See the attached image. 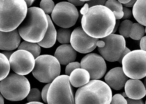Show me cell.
I'll return each instance as SVG.
<instances>
[{
	"mask_svg": "<svg viewBox=\"0 0 146 104\" xmlns=\"http://www.w3.org/2000/svg\"><path fill=\"white\" fill-rule=\"evenodd\" d=\"M115 22L113 12L108 7L101 5L89 8L81 20L82 27L86 33L91 37L99 39L111 34Z\"/></svg>",
	"mask_w": 146,
	"mask_h": 104,
	"instance_id": "1",
	"label": "cell"
},
{
	"mask_svg": "<svg viewBox=\"0 0 146 104\" xmlns=\"http://www.w3.org/2000/svg\"><path fill=\"white\" fill-rule=\"evenodd\" d=\"M48 25L47 18L44 12L40 8L33 7L28 9L26 17L18 29L24 40L37 43L44 37Z\"/></svg>",
	"mask_w": 146,
	"mask_h": 104,
	"instance_id": "2",
	"label": "cell"
},
{
	"mask_svg": "<svg viewBox=\"0 0 146 104\" xmlns=\"http://www.w3.org/2000/svg\"><path fill=\"white\" fill-rule=\"evenodd\" d=\"M112 93L110 87L103 81L92 80L78 89L76 104H110Z\"/></svg>",
	"mask_w": 146,
	"mask_h": 104,
	"instance_id": "3",
	"label": "cell"
},
{
	"mask_svg": "<svg viewBox=\"0 0 146 104\" xmlns=\"http://www.w3.org/2000/svg\"><path fill=\"white\" fill-rule=\"evenodd\" d=\"M27 7L24 0H1V31L17 28L26 17Z\"/></svg>",
	"mask_w": 146,
	"mask_h": 104,
	"instance_id": "4",
	"label": "cell"
},
{
	"mask_svg": "<svg viewBox=\"0 0 146 104\" xmlns=\"http://www.w3.org/2000/svg\"><path fill=\"white\" fill-rule=\"evenodd\" d=\"M1 92L7 99L11 101H22L31 90L30 83L24 76L12 73L1 81Z\"/></svg>",
	"mask_w": 146,
	"mask_h": 104,
	"instance_id": "5",
	"label": "cell"
},
{
	"mask_svg": "<svg viewBox=\"0 0 146 104\" xmlns=\"http://www.w3.org/2000/svg\"><path fill=\"white\" fill-rule=\"evenodd\" d=\"M75 92L69 76H58L51 83L47 97L48 104H76Z\"/></svg>",
	"mask_w": 146,
	"mask_h": 104,
	"instance_id": "6",
	"label": "cell"
},
{
	"mask_svg": "<svg viewBox=\"0 0 146 104\" xmlns=\"http://www.w3.org/2000/svg\"><path fill=\"white\" fill-rule=\"evenodd\" d=\"M60 64L54 57L48 54L38 56L35 59L33 75L38 81L46 83L52 82L60 76Z\"/></svg>",
	"mask_w": 146,
	"mask_h": 104,
	"instance_id": "7",
	"label": "cell"
},
{
	"mask_svg": "<svg viewBox=\"0 0 146 104\" xmlns=\"http://www.w3.org/2000/svg\"><path fill=\"white\" fill-rule=\"evenodd\" d=\"M123 71L129 78L139 80L146 76V52L137 50L130 52L123 58Z\"/></svg>",
	"mask_w": 146,
	"mask_h": 104,
	"instance_id": "8",
	"label": "cell"
},
{
	"mask_svg": "<svg viewBox=\"0 0 146 104\" xmlns=\"http://www.w3.org/2000/svg\"><path fill=\"white\" fill-rule=\"evenodd\" d=\"M100 40L105 43L104 47L98 48L101 56L109 62L118 61L125 47L124 38L119 35L111 34Z\"/></svg>",
	"mask_w": 146,
	"mask_h": 104,
	"instance_id": "9",
	"label": "cell"
},
{
	"mask_svg": "<svg viewBox=\"0 0 146 104\" xmlns=\"http://www.w3.org/2000/svg\"><path fill=\"white\" fill-rule=\"evenodd\" d=\"M53 21L57 25L69 28L75 25L79 17V12L75 6L66 2L57 4L52 13Z\"/></svg>",
	"mask_w": 146,
	"mask_h": 104,
	"instance_id": "10",
	"label": "cell"
},
{
	"mask_svg": "<svg viewBox=\"0 0 146 104\" xmlns=\"http://www.w3.org/2000/svg\"><path fill=\"white\" fill-rule=\"evenodd\" d=\"M9 61L12 70L15 73L23 76L32 72L35 63V59L33 54L23 50L14 52Z\"/></svg>",
	"mask_w": 146,
	"mask_h": 104,
	"instance_id": "11",
	"label": "cell"
},
{
	"mask_svg": "<svg viewBox=\"0 0 146 104\" xmlns=\"http://www.w3.org/2000/svg\"><path fill=\"white\" fill-rule=\"evenodd\" d=\"M81 68L89 72L91 80H99L104 75L106 66L104 58L99 54L90 53L83 58Z\"/></svg>",
	"mask_w": 146,
	"mask_h": 104,
	"instance_id": "12",
	"label": "cell"
},
{
	"mask_svg": "<svg viewBox=\"0 0 146 104\" xmlns=\"http://www.w3.org/2000/svg\"><path fill=\"white\" fill-rule=\"evenodd\" d=\"M99 41V38L91 37L86 33L82 27H79L72 32L70 43L76 51L85 54L93 51Z\"/></svg>",
	"mask_w": 146,
	"mask_h": 104,
	"instance_id": "13",
	"label": "cell"
},
{
	"mask_svg": "<svg viewBox=\"0 0 146 104\" xmlns=\"http://www.w3.org/2000/svg\"><path fill=\"white\" fill-rule=\"evenodd\" d=\"M129 77L124 73L123 68L116 67L111 69L105 76L107 85L115 90H120L125 86Z\"/></svg>",
	"mask_w": 146,
	"mask_h": 104,
	"instance_id": "14",
	"label": "cell"
},
{
	"mask_svg": "<svg viewBox=\"0 0 146 104\" xmlns=\"http://www.w3.org/2000/svg\"><path fill=\"white\" fill-rule=\"evenodd\" d=\"M21 37L17 28L12 31H1V50L13 51L20 45Z\"/></svg>",
	"mask_w": 146,
	"mask_h": 104,
	"instance_id": "15",
	"label": "cell"
},
{
	"mask_svg": "<svg viewBox=\"0 0 146 104\" xmlns=\"http://www.w3.org/2000/svg\"><path fill=\"white\" fill-rule=\"evenodd\" d=\"M125 91L127 97L134 100H140L146 95V90L144 84L138 80L130 79L126 82Z\"/></svg>",
	"mask_w": 146,
	"mask_h": 104,
	"instance_id": "16",
	"label": "cell"
},
{
	"mask_svg": "<svg viewBox=\"0 0 146 104\" xmlns=\"http://www.w3.org/2000/svg\"><path fill=\"white\" fill-rule=\"evenodd\" d=\"M77 52L71 44H64L58 47L55 52L54 57L60 64L67 65L74 62L76 58Z\"/></svg>",
	"mask_w": 146,
	"mask_h": 104,
	"instance_id": "17",
	"label": "cell"
},
{
	"mask_svg": "<svg viewBox=\"0 0 146 104\" xmlns=\"http://www.w3.org/2000/svg\"><path fill=\"white\" fill-rule=\"evenodd\" d=\"M46 15L48 23L47 30L42 40L37 43L42 47L49 48L54 46L56 42L57 32L50 16L48 14Z\"/></svg>",
	"mask_w": 146,
	"mask_h": 104,
	"instance_id": "18",
	"label": "cell"
},
{
	"mask_svg": "<svg viewBox=\"0 0 146 104\" xmlns=\"http://www.w3.org/2000/svg\"><path fill=\"white\" fill-rule=\"evenodd\" d=\"M71 85L75 87H81L89 81L90 76L89 72L85 69L79 68L75 69L69 76Z\"/></svg>",
	"mask_w": 146,
	"mask_h": 104,
	"instance_id": "19",
	"label": "cell"
},
{
	"mask_svg": "<svg viewBox=\"0 0 146 104\" xmlns=\"http://www.w3.org/2000/svg\"><path fill=\"white\" fill-rule=\"evenodd\" d=\"M133 13L136 21L146 27V0H138L133 6Z\"/></svg>",
	"mask_w": 146,
	"mask_h": 104,
	"instance_id": "20",
	"label": "cell"
},
{
	"mask_svg": "<svg viewBox=\"0 0 146 104\" xmlns=\"http://www.w3.org/2000/svg\"><path fill=\"white\" fill-rule=\"evenodd\" d=\"M23 50L31 53L35 59L40 56L41 49L37 43H33L26 41L21 43L18 48V50Z\"/></svg>",
	"mask_w": 146,
	"mask_h": 104,
	"instance_id": "21",
	"label": "cell"
},
{
	"mask_svg": "<svg viewBox=\"0 0 146 104\" xmlns=\"http://www.w3.org/2000/svg\"><path fill=\"white\" fill-rule=\"evenodd\" d=\"M105 6L108 7L113 12L116 20L120 19L123 16L122 4L116 0H108Z\"/></svg>",
	"mask_w": 146,
	"mask_h": 104,
	"instance_id": "22",
	"label": "cell"
},
{
	"mask_svg": "<svg viewBox=\"0 0 146 104\" xmlns=\"http://www.w3.org/2000/svg\"><path fill=\"white\" fill-rule=\"evenodd\" d=\"M145 33L143 26L139 23H135L131 28L129 37L135 40H138L144 37Z\"/></svg>",
	"mask_w": 146,
	"mask_h": 104,
	"instance_id": "23",
	"label": "cell"
},
{
	"mask_svg": "<svg viewBox=\"0 0 146 104\" xmlns=\"http://www.w3.org/2000/svg\"><path fill=\"white\" fill-rule=\"evenodd\" d=\"M69 28H61L58 30L57 32V39L58 42L62 44H66L70 42L72 33Z\"/></svg>",
	"mask_w": 146,
	"mask_h": 104,
	"instance_id": "24",
	"label": "cell"
},
{
	"mask_svg": "<svg viewBox=\"0 0 146 104\" xmlns=\"http://www.w3.org/2000/svg\"><path fill=\"white\" fill-rule=\"evenodd\" d=\"M1 81L8 75L10 70L9 60L3 54L1 53Z\"/></svg>",
	"mask_w": 146,
	"mask_h": 104,
	"instance_id": "25",
	"label": "cell"
},
{
	"mask_svg": "<svg viewBox=\"0 0 146 104\" xmlns=\"http://www.w3.org/2000/svg\"><path fill=\"white\" fill-rule=\"evenodd\" d=\"M133 23L129 20L126 19L121 22L120 24L119 32L120 35L124 38L129 37L131 28Z\"/></svg>",
	"mask_w": 146,
	"mask_h": 104,
	"instance_id": "26",
	"label": "cell"
},
{
	"mask_svg": "<svg viewBox=\"0 0 146 104\" xmlns=\"http://www.w3.org/2000/svg\"><path fill=\"white\" fill-rule=\"evenodd\" d=\"M42 95L40 91L37 88H33L30 90L27 96L28 102H40L42 99Z\"/></svg>",
	"mask_w": 146,
	"mask_h": 104,
	"instance_id": "27",
	"label": "cell"
},
{
	"mask_svg": "<svg viewBox=\"0 0 146 104\" xmlns=\"http://www.w3.org/2000/svg\"><path fill=\"white\" fill-rule=\"evenodd\" d=\"M40 6V8L46 14L52 13L55 6L52 0H42Z\"/></svg>",
	"mask_w": 146,
	"mask_h": 104,
	"instance_id": "28",
	"label": "cell"
},
{
	"mask_svg": "<svg viewBox=\"0 0 146 104\" xmlns=\"http://www.w3.org/2000/svg\"><path fill=\"white\" fill-rule=\"evenodd\" d=\"M81 64L79 62H73L67 65L66 68L65 73L67 76H70L71 73L75 69L80 68Z\"/></svg>",
	"mask_w": 146,
	"mask_h": 104,
	"instance_id": "29",
	"label": "cell"
},
{
	"mask_svg": "<svg viewBox=\"0 0 146 104\" xmlns=\"http://www.w3.org/2000/svg\"><path fill=\"white\" fill-rule=\"evenodd\" d=\"M111 104H127V102L122 95L117 94L112 98Z\"/></svg>",
	"mask_w": 146,
	"mask_h": 104,
	"instance_id": "30",
	"label": "cell"
},
{
	"mask_svg": "<svg viewBox=\"0 0 146 104\" xmlns=\"http://www.w3.org/2000/svg\"><path fill=\"white\" fill-rule=\"evenodd\" d=\"M106 1V0H90L86 2V3L88 4L90 8L97 6H105Z\"/></svg>",
	"mask_w": 146,
	"mask_h": 104,
	"instance_id": "31",
	"label": "cell"
},
{
	"mask_svg": "<svg viewBox=\"0 0 146 104\" xmlns=\"http://www.w3.org/2000/svg\"><path fill=\"white\" fill-rule=\"evenodd\" d=\"M51 83H48L45 85L42 89L41 95L42 98L44 101L46 103H48L47 97L48 93Z\"/></svg>",
	"mask_w": 146,
	"mask_h": 104,
	"instance_id": "32",
	"label": "cell"
},
{
	"mask_svg": "<svg viewBox=\"0 0 146 104\" xmlns=\"http://www.w3.org/2000/svg\"><path fill=\"white\" fill-rule=\"evenodd\" d=\"M123 16L122 19L123 20L128 19L132 17L133 15V12L131 10L127 7H123Z\"/></svg>",
	"mask_w": 146,
	"mask_h": 104,
	"instance_id": "33",
	"label": "cell"
},
{
	"mask_svg": "<svg viewBox=\"0 0 146 104\" xmlns=\"http://www.w3.org/2000/svg\"><path fill=\"white\" fill-rule=\"evenodd\" d=\"M127 102V104H145L143 100H134L129 98H127L126 99Z\"/></svg>",
	"mask_w": 146,
	"mask_h": 104,
	"instance_id": "34",
	"label": "cell"
},
{
	"mask_svg": "<svg viewBox=\"0 0 146 104\" xmlns=\"http://www.w3.org/2000/svg\"><path fill=\"white\" fill-rule=\"evenodd\" d=\"M68 1L75 6H82L85 3V2L82 1L80 0H68Z\"/></svg>",
	"mask_w": 146,
	"mask_h": 104,
	"instance_id": "35",
	"label": "cell"
},
{
	"mask_svg": "<svg viewBox=\"0 0 146 104\" xmlns=\"http://www.w3.org/2000/svg\"><path fill=\"white\" fill-rule=\"evenodd\" d=\"M140 48L141 50L146 52V36L143 37L140 42Z\"/></svg>",
	"mask_w": 146,
	"mask_h": 104,
	"instance_id": "36",
	"label": "cell"
},
{
	"mask_svg": "<svg viewBox=\"0 0 146 104\" xmlns=\"http://www.w3.org/2000/svg\"><path fill=\"white\" fill-rule=\"evenodd\" d=\"M89 9V7L88 4L86 3L84 4V6L81 8L80 12L82 15H84L88 11Z\"/></svg>",
	"mask_w": 146,
	"mask_h": 104,
	"instance_id": "37",
	"label": "cell"
},
{
	"mask_svg": "<svg viewBox=\"0 0 146 104\" xmlns=\"http://www.w3.org/2000/svg\"><path fill=\"white\" fill-rule=\"evenodd\" d=\"M130 52L131 51L130 50V49L128 48L127 47H125L124 50L122 55H121V58L118 61V62L121 64H122V61L123 58L125 56L126 54H127Z\"/></svg>",
	"mask_w": 146,
	"mask_h": 104,
	"instance_id": "38",
	"label": "cell"
},
{
	"mask_svg": "<svg viewBox=\"0 0 146 104\" xmlns=\"http://www.w3.org/2000/svg\"><path fill=\"white\" fill-rule=\"evenodd\" d=\"M14 52L13 51L4 50L1 53L3 54L9 60Z\"/></svg>",
	"mask_w": 146,
	"mask_h": 104,
	"instance_id": "39",
	"label": "cell"
},
{
	"mask_svg": "<svg viewBox=\"0 0 146 104\" xmlns=\"http://www.w3.org/2000/svg\"><path fill=\"white\" fill-rule=\"evenodd\" d=\"M137 1L138 0H131L128 3L125 4H123V6L124 7H133Z\"/></svg>",
	"mask_w": 146,
	"mask_h": 104,
	"instance_id": "40",
	"label": "cell"
},
{
	"mask_svg": "<svg viewBox=\"0 0 146 104\" xmlns=\"http://www.w3.org/2000/svg\"><path fill=\"white\" fill-rule=\"evenodd\" d=\"M120 21L119 19H116L115 26L111 34H114L117 30L118 28L120 25Z\"/></svg>",
	"mask_w": 146,
	"mask_h": 104,
	"instance_id": "41",
	"label": "cell"
},
{
	"mask_svg": "<svg viewBox=\"0 0 146 104\" xmlns=\"http://www.w3.org/2000/svg\"><path fill=\"white\" fill-rule=\"evenodd\" d=\"M96 46L99 48H103L105 46V42L102 40L99 41L96 43Z\"/></svg>",
	"mask_w": 146,
	"mask_h": 104,
	"instance_id": "42",
	"label": "cell"
},
{
	"mask_svg": "<svg viewBox=\"0 0 146 104\" xmlns=\"http://www.w3.org/2000/svg\"><path fill=\"white\" fill-rule=\"evenodd\" d=\"M26 2L28 7H30L35 0H24Z\"/></svg>",
	"mask_w": 146,
	"mask_h": 104,
	"instance_id": "43",
	"label": "cell"
},
{
	"mask_svg": "<svg viewBox=\"0 0 146 104\" xmlns=\"http://www.w3.org/2000/svg\"><path fill=\"white\" fill-rule=\"evenodd\" d=\"M118 1L121 3L125 4L129 3L131 0H118Z\"/></svg>",
	"mask_w": 146,
	"mask_h": 104,
	"instance_id": "44",
	"label": "cell"
},
{
	"mask_svg": "<svg viewBox=\"0 0 146 104\" xmlns=\"http://www.w3.org/2000/svg\"><path fill=\"white\" fill-rule=\"evenodd\" d=\"M26 104H44L40 102H29Z\"/></svg>",
	"mask_w": 146,
	"mask_h": 104,
	"instance_id": "45",
	"label": "cell"
},
{
	"mask_svg": "<svg viewBox=\"0 0 146 104\" xmlns=\"http://www.w3.org/2000/svg\"><path fill=\"white\" fill-rule=\"evenodd\" d=\"M4 100L3 96L1 95V104H4Z\"/></svg>",
	"mask_w": 146,
	"mask_h": 104,
	"instance_id": "46",
	"label": "cell"
},
{
	"mask_svg": "<svg viewBox=\"0 0 146 104\" xmlns=\"http://www.w3.org/2000/svg\"><path fill=\"white\" fill-rule=\"evenodd\" d=\"M78 12H79L78 18H79L80 19H81L82 20V18L83 16V15H82L80 11H78Z\"/></svg>",
	"mask_w": 146,
	"mask_h": 104,
	"instance_id": "47",
	"label": "cell"
},
{
	"mask_svg": "<svg viewBox=\"0 0 146 104\" xmlns=\"http://www.w3.org/2000/svg\"><path fill=\"white\" fill-rule=\"evenodd\" d=\"M124 97H128L127 95H126V94L125 93L123 92V95H122Z\"/></svg>",
	"mask_w": 146,
	"mask_h": 104,
	"instance_id": "48",
	"label": "cell"
},
{
	"mask_svg": "<svg viewBox=\"0 0 146 104\" xmlns=\"http://www.w3.org/2000/svg\"><path fill=\"white\" fill-rule=\"evenodd\" d=\"M144 85L145 87L146 90V76L145 78L144 81Z\"/></svg>",
	"mask_w": 146,
	"mask_h": 104,
	"instance_id": "49",
	"label": "cell"
},
{
	"mask_svg": "<svg viewBox=\"0 0 146 104\" xmlns=\"http://www.w3.org/2000/svg\"><path fill=\"white\" fill-rule=\"evenodd\" d=\"M80 1H83V2H87L88 1H90V0H80Z\"/></svg>",
	"mask_w": 146,
	"mask_h": 104,
	"instance_id": "50",
	"label": "cell"
},
{
	"mask_svg": "<svg viewBox=\"0 0 146 104\" xmlns=\"http://www.w3.org/2000/svg\"><path fill=\"white\" fill-rule=\"evenodd\" d=\"M145 33L146 34V27L145 29Z\"/></svg>",
	"mask_w": 146,
	"mask_h": 104,
	"instance_id": "51",
	"label": "cell"
},
{
	"mask_svg": "<svg viewBox=\"0 0 146 104\" xmlns=\"http://www.w3.org/2000/svg\"><path fill=\"white\" fill-rule=\"evenodd\" d=\"M145 104H146V100L145 101Z\"/></svg>",
	"mask_w": 146,
	"mask_h": 104,
	"instance_id": "52",
	"label": "cell"
}]
</instances>
